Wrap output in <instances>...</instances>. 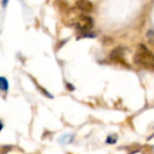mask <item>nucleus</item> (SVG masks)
Returning a JSON list of instances; mask_svg holds the SVG:
<instances>
[{"label": "nucleus", "mask_w": 154, "mask_h": 154, "mask_svg": "<svg viewBox=\"0 0 154 154\" xmlns=\"http://www.w3.org/2000/svg\"><path fill=\"white\" fill-rule=\"evenodd\" d=\"M134 62L147 70H154V54L145 45H138L134 55Z\"/></svg>", "instance_id": "f257e3e1"}, {"label": "nucleus", "mask_w": 154, "mask_h": 154, "mask_svg": "<svg viewBox=\"0 0 154 154\" xmlns=\"http://www.w3.org/2000/svg\"><path fill=\"white\" fill-rule=\"evenodd\" d=\"M75 26L80 33H88L93 28V19L88 15H79L75 21Z\"/></svg>", "instance_id": "f03ea898"}, {"label": "nucleus", "mask_w": 154, "mask_h": 154, "mask_svg": "<svg viewBox=\"0 0 154 154\" xmlns=\"http://www.w3.org/2000/svg\"><path fill=\"white\" fill-rule=\"evenodd\" d=\"M76 8L82 13H91L94 9V5L90 0H78L76 2Z\"/></svg>", "instance_id": "7ed1b4c3"}, {"label": "nucleus", "mask_w": 154, "mask_h": 154, "mask_svg": "<svg viewBox=\"0 0 154 154\" xmlns=\"http://www.w3.org/2000/svg\"><path fill=\"white\" fill-rule=\"evenodd\" d=\"M111 59L115 60V61H118V62H124L122 49H115L114 50L113 53L111 54Z\"/></svg>", "instance_id": "20e7f679"}, {"label": "nucleus", "mask_w": 154, "mask_h": 154, "mask_svg": "<svg viewBox=\"0 0 154 154\" xmlns=\"http://www.w3.org/2000/svg\"><path fill=\"white\" fill-rule=\"evenodd\" d=\"M9 89V82L5 79V77H0V90L2 91H8Z\"/></svg>", "instance_id": "39448f33"}, {"label": "nucleus", "mask_w": 154, "mask_h": 154, "mask_svg": "<svg viewBox=\"0 0 154 154\" xmlns=\"http://www.w3.org/2000/svg\"><path fill=\"white\" fill-rule=\"evenodd\" d=\"M72 140H73L72 135H64V136H62L61 138H60V143H69Z\"/></svg>", "instance_id": "423d86ee"}, {"label": "nucleus", "mask_w": 154, "mask_h": 154, "mask_svg": "<svg viewBox=\"0 0 154 154\" xmlns=\"http://www.w3.org/2000/svg\"><path fill=\"white\" fill-rule=\"evenodd\" d=\"M147 38H148V40H149V42L154 45V31H148Z\"/></svg>", "instance_id": "0eeeda50"}, {"label": "nucleus", "mask_w": 154, "mask_h": 154, "mask_svg": "<svg viewBox=\"0 0 154 154\" xmlns=\"http://www.w3.org/2000/svg\"><path fill=\"white\" fill-rule=\"evenodd\" d=\"M116 140H117V137L115 136V135H110L109 137L107 138V143H116Z\"/></svg>", "instance_id": "6e6552de"}, {"label": "nucleus", "mask_w": 154, "mask_h": 154, "mask_svg": "<svg viewBox=\"0 0 154 154\" xmlns=\"http://www.w3.org/2000/svg\"><path fill=\"white\" fill-rule=\"evenodd\" d=\"M2 128H3V125L1 124V122H0V131L2 130Z\"/></svg>", "instance_id": "1a4fd4ad"}]
</instances>
